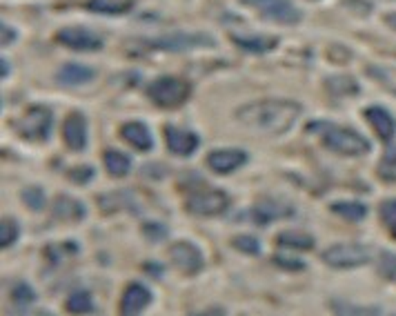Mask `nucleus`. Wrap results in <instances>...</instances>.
<instances>
[{
    "mask_svg": "<svg viewBox=\"0 0 396 316\" xmlns=\"http://www.w3.org/2000/svg\"><path fill=\"white\" fill-rule=\"evenodd\" d=\"M143 234H145V239L147 241H152V243H161L165 236L169 234V230L165 228L163 223H156V221H152V223H145L143 225Z\"/></svg>",
    "mask_w": 396,
    "mask_h": 316,
    "instance_id": "34",
    "label": "nucleus"
},
{
    "mask_svg": "<svg viewBox=\"0 0 396 316\" xmlns=\"http://www.w3.org/2000/svg\"><path fill=\"white\" fill-rule=\"evenodd\" d=\"M276 243L280 247H287V250H299V252H308V250H314V236L310 234H303V232H280Z\"/></svg>",
    "mask_w": 396,
    "mask_h": 316,
    "instance_id": "23",
    "label": "nucleus"
},
{
    "mask_svg": "<svg viewBox=\"0 0 396 316\" xmlns=\"http://www.w3.org/2000/svg\"><path fill=\"white\" fill-rule=\"evenodd\" d=\"M365 118H367V123H370L372 127H374V132L379 134L383 141H392L394 139L396 123L390 116L388 109H383V107H367L365 109Z\"/></svg>",
    "mask_w": 396,
    "mask_h": 316,
    "instance_id": "19",
    "label": "nucleus"
},
{
    "mask_svg": "<svg viewBox=\"0 0 396 316\" xmlns=\"http://www.w3.org/2000/svg\"><path fill=\"white\" fill-rule=\"evenodd\" d=\"M334 312L338 314H381V308H358V306H341V303H334Z\"/></svg>",
    "mask_w": 396,
    "mask_h": 316,
    "instance_id": "39",
    "label": "nucleus"
},
{
    "mask_svg": "<svg viewBox=\"0 0 396 316\" xmlns=\"http://www.w3.org/2000/svg\"><path fill=\"white\" fill-rule=\"evenodd\" d=\"M94 174L96 172H94L92 165H78V167L70 169V174H67V176H70L74 183H78V185H87L89 180L94 178Z\"/></svg>",
    "mask_w": 396,
    "mask_h": 316,
    "instance_id": "37",
    "label": "nucleus"
},
{
    "mask_svg": "<svg viewBox=\"0 0 396 316\" xmlns=\"http://www.w3.org/2000/svg\"><path fill=\"white\" fill-rule=\"evenodd\" d=\"M103 165L107 169V174L109 176H114V178H122V176H127L129 174V169H132V158L127 154H122L118 150H107L103 154Z\"/></svg>",
    "mask_w": 396,
    "mask_h": 316,
    "instance_id": "21",
    "label": "nucleus"
},
{
    "mask_svg": "<svg viewBox=\"0 0 396 316\" xmlns=\"http://www.w3.org/2000/svg\"><path fill=\"white\" fill-rule=\"evenodd\" d=\"M332 212L338 214V216L345 219V221H352V223L363 221L367 216V207L358 200H336V203H332Z\"/></svg>",
    "mask_w": 396,
    "mask_h": 316,
    "instance_id": "24",
    "label": "nucleus"
},
{
    "mask_svg": "<svg viewBox=\"0 0 396 316\" xmlns=\"http://www.w3.org/2000/svg\"><path fill=\"white\" fill-rule=\"evenodd\" d=\"M230 207V196L223 189H200L191 194L185 203V210L191 216H221Z\"/></svg>",
    "mask_w": 396,
    "mask_h": 316,
    "instance_id": "8",
    "label": "nucleus"
},
{
    "mask_svg": "<svg viewBox=\"0 0 396 316\" xmlns=\"http://www.w3.org/2000/svg\"><path fill=\"white\" fill-rule=\"evenodd\" d=\"M52 125H54V114L49 107H29L25 114H22L16 123L18 134L29 143H45L52 134Z\"/></svg>",
    "mask_w": 396,
    "mask_h": 316,
    "instance_id": "5",
    "label": "nucleus"
},
{
    "mask_svg": "<svg viewBox=\"0 0 396 316\" xmlns=\"http://www.w3.org/2000/svg\"><path fill=\"white\" fill-rule=\"evenodd\" d=\"M98 205L103 212L111 214V212H118V210H132L134 200H132L129 191H109V194H103L98 198Z\"/></svg>",
    "mask_w": 396,
    "mask_h": 316,
    "instance_id": "25",
    "label": "nucleus"
},
{
    "mask_svg": "<svg viewBox=\"0 0 396 316\" xmlns=\"http://www.w3.org/2000/svg\"><path fill=\"white\" fill-rule=\"evenodd\" d=\"M379 269L383 276L388 278H396V254L394 252H381V258H379Z\"/></svg>",
    "mask_w": 396,
    "mask_h": 316,
    "instance_id": "36",
    "label": "nucleus"
},
{
    "mask_svg": "<svg viewBox=\"0 0 396 316\" xmlns=\"http://www.w3.org/2000/svg\"><path fill=\"white\" fill-rule=\"evenodd\" d=\"M9 76V63H7V58H3V78H7Z\"/></svg>",
    "mask_w": 396,
    "mask_h": 316,
    "instance_id": "44",
    "label": "nucleus"
},
{
    "mask_svg": "<svg viewBox=\"0 0 396 316\" xmlns=\"http://www.w3.org/2000/svg\"><path fill=\"white\" fill-rule=\"evenodd\" d=\"M52 214H54V219H58V221L81 223L87 216V207L83 200L67 196V194H58L52 205Z\"/></svg>",
    "mask_w": 396,
    "mask_h": 316,
    "instance_id": "16",
    "label": "nucleus"
},
{
    "mask_svg": "<svg viewBox=\"0 0 396 316\" xmlns=\"http://www.w3.org/2000/svg\"><path fill=\"white\" fill-rule=\"evenodd\" d=\"M152 292L143 283H138V281H134L120 297V314H141L152 303Z\"/></svg>",
    "mask_w": 396,
    "mask_h": 316,
    "instance_id": "15",
    "label": "nucleus"
},
{
    "mask_svg": "<svg viewBox=\"0 0 396 316\" xmlns=\"http://www.w3.org/2000/svg\"><path fill=\"white\" fill-rule=\"evenodd\" d=\"M386 22H388V27L396 29V14H388V16H386Z\"/></svg>",
    "mask_w": 396,
    "mask_h": 316,
    "instance_id": "43",
    "label": "nucleus"
},
{
    "mask_svg": "<svg viewBox=\"0 0 396 316\" xmlns=\"http://www.w3.org/2000/svg\"><path fill=\"white\" fill-rule=\"evenodd\" d=\"M20 198H22V203H25V205L31 210V212H40L42 207H45V189L42 187H38V185H29V187H25L20 191Z\"/></svg>",
    "mask_w": 396,
    "mask_h": 316,
    "instance_id": "29",
    "label": "nucleus"
},
{
    "mask_svg": "<svg viewBox=\"0 0 396 316\" xmlns=\"http://www.w3.org/2000/svg\"><path fill=\"white\" fill-rule=\"evenodd\" d=\"M169 261H172V265L178 272H183L187 276H194L205 267V258H203L200 247L191 241H176L169 245Z\"/></svg>",
    "mask_w": 396,
    "mask_h": 316,
    "instance_id": "9",
    "label": "nucleus"
},
{
    "mask_svg": "<svg viewBox=\"0 0 396 316\" xmlns=\"http://www.w3.org/2000/svg\"><path fill=\"white\" fill-rule=\"evenodd\" d=\"M58 83L61 85H67V87H81V85H87L92 83L96 78V72L92 67L87 65H78V63H67L65 67H61L58 72Z\"/></svg>",
    "mask_w": 396,
    "mask_h": 316,
    "instance_id": "18",
    "label": "nucleus"
},
{
    "mask_svg": "<svg viewBox=\"0 0 396 316\" xmlns=\"http://www.w3.org/2000/svg\"><path fill=\"white\" fill-rule=\"evenodd\" d=\"M89 11H96V14H107V16H118L125 14L132 9V3H116V0H89L87 3Z\"/></svg>",
    "mask_w": 396,
    "mask_h": 316,
    "instance_id": "27",
    "label": "nucleus"
},
{
    "mask_svg": "<svg viewBox=\"0 0 396 316\" xmlns=\"http://www.w3.org/2000/svg\"><path fill=\"white\" fill-rule=\"evenodd\" d=\"M165 143H167V150L176 154V156H191L200 145V139L196 132L191 129H180L174 125H167L165 127Z\"/></svg>",
    "mask_w": 396,
    "mask_h": 316,
    "instance_id": "13",
    "label": "nucleus"
},
{
    "mask_svg": "<svg viewBox=\"0 0 396 316\" xmlns=\"http://www.w3.org/2000/svg\"><path fill=\"white\" fill-rule=\"evenodd\" d=\"M323 261L334 269H354L370 263V252L358 243H336L323 252Z\"/></svg>",
    "mask_w": 396,
    "mask_h": 316,
    "instance_id": "7",
    "label": "nucleus"
},
{
    "mask_svg": "<svg viewBox=\"0 0 396 316\" xmlns=\"http://www.w3.org/2000/svg\"><path fill=\"white\" fill-rule=\"evenodd\" d=\"M245 7H252L265 20L278 22V25H299L303 14L292 0H241Z\"/></svg>",
    "mask_w": 396,
    "mask_h": 316,
    "instance_id": "6",
    "label": "nucleus"
},
{
    "mask_svg": "<svg viewBox=\"0 0 396 316\" xmlns=\"http://www.w3.org/2000/svg\"><path fill=\"white\" fill-rule=\"evenodd\" d=\"M390 169L394 172L392 178H396V145H394V148H388L386 156H383V165H381L379 172L386 174V172H390Z\"/></svg>",
    "mask_w": 396,
    "mask_h": 316,
    "instance_id": "40",
    "label": "nucleus"
},
{
    "mask_svg": "<svg viewBox=\"0 0 396 316\" xmlns=\"http://www.w3.org/2000/svg\"><path fill=\"white\" fill-rule=\"evenodd\" d=\"M292 214H294V205H290L287 200L261 198V200H256V205L252 207V221L258 225H269L280 219H290Z\"/></svg>",
    "mask_w": 396,
    "mask_h": 316,
    "instance_id": "11",
    "label": "nucleus"
},
{
    "mask_svg": "<svg viewBox=\"0 0 396 316\" xmlns=\"http://www.w3.org/2000/svg\"><path fill=\"white\" fill-rule=\"evenodd\" d=\"M56 40L74 52H100L103 49V38L85 27H65L56 33Z\"/></svg>",
    "mask_w": 396,
    "mask_h": 316,
    "instance_id": "10",
    "label": "nucleus"
},
{
    "mask_svg": "<svg viewBox=\"0 0 396 316\" xmlns=\"http://www.w3.org/2000/svg\"><path fill=\"white\" fill-rule=\"evenodd\" d=\"M274 263L283 269H287V272H303L305 269V263L301 261V258L292 256V254H276Z\"/></svg>",
    "mask_w": 396,
    "mask_h": 316,
    "instance_id": "35",
    "label": "nucleus"
},
{
    "mask_svg": "<svg viewBox=\"0 0 396 316\" xmlns=\"http://www.w3.org/2000/svg\"><path fill=\"white\" fill-rule=\"evenodd\" d=\"M33 301H36V292H33L27 283H18L14 290H11V303H14L16 308H29Z\"/></svg>",
    "mask_w": 396,
    "mask_h": 316,
    "instance_id": "32",
    "label": "nucleus"
},
{
    "mask_svg": "<svg viewBox=\"0 0 396 316\" xmlns=\"http://www.w3.org/2000/svg\"><path fill=\"white\" fill-rule=\"evenodd\" d=\"M325 87L332 96H356L358 94V83L352 76H345V74L327 76Z\"/></svg>",
    "mask_w": 396,
    "mask_h": 316,
    "instance_id": "22",
    "label": "nucleus"
},
{
    "mask_svg": "<svg viewBox=\"0 0 396 316\" xmlns=\"http://www.w3.org/2000/svg\"><path fill=\"white\" fill-rule=\"evenodd\" d=\"M303 114V107L285 98H263L254 103L241 105L236 109V120L243 127L265 134V136H280L290 132Z\"/></svg>",
    "mask_w": 396,
    "mask_h": 316,
    "instance_id": "1",
    "label": "nucleus"
},
{
    "mask_svg": "<svg viewBox=\"0 0 396 316\" xmlns=\"http://www.w3.org/2000/svg\"><path fill=\"white\" fill-rule=\"evenodd\" d=\"M78 250H81V247H78L76 243H63V245L54 243V245H47V250H45V254H47V258H49L52 263H61L65 256H74V254H78Z\"/></svg>",
    "mask_w": 396,
    "mask_h": 316,
    "instance_id": "31",
    "label": "nucleus"
},
{
    "mask_svg": "<svg viewBox=\"0 0 396 316\" xmlns=\"http://www.w3.org/2000/svg\"><path fill=\"white\" fill-rule=\"evenodd\" d=\"M247 163V152L239 148H228V150H214L207 156V167L216 174H232L239 167Z\"/></svg>",
    "mask_w": 396,
    "mask_h": 316,
    "instance_id": "14",
    "label": "nucleus"
},
{
    "mask_svg": "<svg viewBox=\"0 0 396 316\" xmlns=\"http://www.w3.org/2000/svg\"><path fill=\"white\" fill-rule=\"evenodd\" d=\"M367 74L374 78V81L383 83L386 87H390V89H394V92H396V72L388 70V67H374V65H372L367 70Z\"/></svg>",
    "mask_w": 396,
    "mask_h": 316,
    "instance_id": "33",
    "label": "nucleus"
},
{
    "mask_svg": "<svg viewBox=\"0 0 396 316\" xmlns=\"http://www.w3.org/2000/svg\"><path fill=\"white\" fill-rule=\"evenodd\" d=\"M321 125L323 129L316 132H323V145L327 150L343 156H363L370 152V141L352 127H338L332 123H321Z\"/></svg>",
    "mask_w": 396,
    "mask_h": 316,
    "instance_id": "3",
    "label": "nucleus"
},
{
    "mask_svg": "<svg viewBox=\"0 0 396 316\" xmlns=\"http://www.w3.org/2000/svg\"><path fill=\"white\" fill-rule=\"evenodd\" d=\"M120 136L125 139L129 145H134L138 152H152L154 150V139L150 127L141 120H129L120 127Z\"/></svg>",
    "mask_w": 396,
    "mask_h": 316,
    "instance_id": "17",
    "label": "nucleus"
},
{
    "mask_svg": "<svg viewBox=\"0 0 396 316\" xmlns=\"http://www.w3.org/2000/svg\"><path fill=\"white\" fill-rule=\"evenodd\" d=\"M189 94H191V85L185 78H178V76H158L156 81H152L150 87H147L150 100L163 109H176L180 105H185Z\"/></svg>",
    "mask_w": 396,
    "mask_h": 316,
    "instance_id": "2",
    "label": "nucleus"
},
{
    "mask_svg": "<svg viewBox=\"0 0 396 316\" xmlns=\"http://www.w3.org/2000/svg\"><path fill=\"white\" fill-rule=\"evenodd\" d=\"M392 236H394V239H396V225H394V228H392Z\"/></svg>",
    "mask_w": 396,
    "mask_h": 316,
    "instance_id": "45",
    "label": "nucleus"
},
{
    "mask_svg": "<svg viewBox=\"0 0 396 316\" xmlns=\"http://www.w3.org/2000/svg\"><path fill=\"white\" fill-rule=\"evenodd\" d=\"M20 236V223L14 216H5L3 223H0V247L7 250L11 247Z\"/></svg>",
    "mask_w": 396,
    "mask_h": 316,
    "instance_id": "28",
    "label": "nucleus"
},
{
    "mask_svg": "<svg viewBox=\"0 0 396 316\" xmlns=\"http://www.w3.org/2000/svg\"><path fill=\"white\" fill-rule=\"evenodd\" d=\"M381 216H383V223H386L388 228L392 230L396 225V198L383 203V205H381Z\"/></svg>",
    "mask_w": 396,
    "mask_h": 316,
    "instance_id": "38",
    "label": "nucleus"
},
{
    "mask_svg": "<svg viewBox=\"0 0 396 316\" xmlns=\"http://www.w3.org/2000/svg\"><path fill=\"white\" fill-rule=\"evenodd\" d=\"M236 47L250 54H267L278 47V38L274 36H232Z\"/></svg>",
    "mask_w": 396,
    "mask_h": 316,
    "instance_id": "20",
    "label": "nucleus"
},
{
    "mask_svg": "<svg viewBox=\"0 0 396 316\" xmlns=\"http://www.w3.org/2000/svg\"><path fill=\"white\" fill-rule=\"evenodd\" d=\"M232 247H236V250L247 254V256H258V254H261V241H258L256 236H250V234L234 236Z\"/></svg>",
    "mask_w": 396,
    "mask_h": 316,
    "instance_id": "30",
    "label": "nucleus"
},
{
    "mask_svg": "<svg viewBox=\"0 0 396 316\" xmlns=\"http://www.w3.org/2000/svg\"><path fill=\"white\" fill-rule=\"evenodd\" d=\"M63 139L72 152H83L87 148V118L83 111H70L63 120Z\"/></svg>",
    "mask_w": 396,
    "mask_h": 316,
    "instance_id": "12",
    "label": "nucleus"
},
{
    "mask_svg": "<svg viewBox=\"0 0 396 316\" xmlns=\"http://www.w3.org/2000/svg\"><path fill=\"white\" fill-rule=\"evenodd\" d=\"M67 312L72 314H92L96 312V306H94V299H92V292L87 290H76L74 294H70L65 303Z\"/></svg>",
    "mask_w": 396,
    "mask_h": 316,
    "instance_id": "26",
    "label": "nucleus"
},
{
    "mask_svg": "<svg viewBox=\"0 0 396 316\" xmlns=\"http://www.w3.org/2000/svg\"><path fill=\"white\" fill-rule=\"evenodd\" d=\"M145 269H147V274H154V276H161V267H158L156 263H145Z\"/></svg>",
    "mask_w": 396,
    "mask_h": 316,
    "instance_id": "42",
    "label": "nucleus"
},
{
    "mask_svg": "<svg viewBox=\"0 0 396 316\" xmlns=\"http://www.w3.org/2000/svg\"><path fill=\"white\" fill-rule=\"evenodd\" d=\"M145 49H158V52H191V49H209L216 47V40L209 33H185V31H174L167 36L158 38H147Z\"/></svg>",
    "mask_w": 396,
    "mask_h": 316,
    "instance_id": "4",
    "label": "nucleus"
},
{
    "mask_svg": "<svg viewBox=\"0 0 396 316\" xmlns=\"http://www.w3.org/2000/svg\"><path fill=\"white\" fill-rule=\"evenodd\" d=\"M14 40H16V31H14V27L7 25V22H3V42H5V45H11Z\"/></svg>",
    "mask_w": 396,
    "mask_h": 316,
    "instance_id": "41",
    "label": "nucleus"
}]
</instances>
